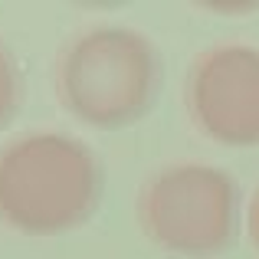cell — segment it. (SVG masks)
<instances>
[{"label": "cell", "instance_id": "obj_6", "mask_svg": "<svg viewBox=\"0 0 259 259\" xmlns=\"http://www.w3.org/2000/svg\"><path fill=\"white\" fill-rule=\"evenodd\" d=\"M246 223H249V240H253V243H256V249H259V190H256L253 203H249V217H246Z\"/></svg>", "mask_w": 259, "mask_h": 259}, {"label": "cell", "instance_id": "obj_2", "mask_svg": "<svg viewBox=\"0 0 259 259\" xmlns=\"http://www.w3.org/2000/svg\"><path fill=\"white\" fill-rule=\"evenodd\" d=\"M66 112L92 128L135 125L161 85V59L151 39L128 26H89L59 50L53 69Z\"/></svg>", "mask_w": 259, "mask_h": 259}, {"label": "cell", "instance_id": "obj_3", "mask_svg": "<svg viewBox=\"0 0 259 259\" xmlns=\"http://www.w3.org/2000/svg\"><path fill=\"white\" fill-rule=\"evenodd\" d=\"M236 184L213 164H171L141 184L138 227L174 256H217L236 233Z\"/></svg>", "mask_w": 259, "mask_h": 259}, {"label": "cell", "instance_id": "obj_5", "mask_svg": "<svg viewBox=\"0 0 259 259\" xmlns=\"http://www.w3.org/2000/svg\"><path fill=\"white\" fill-rule=\"evenodd\" d=\"M20 99H23V79H20V66L13 59L10 46L0 39V128L10 125L17 115Z\"/></svg>", "mask_w": 259, "mask_h": 259}, {"label": "cell", "instance_id": "obj_1", "mask_svg": "<svg viewBox=\"0 0 259 259\" xmlns=\"http://www.w3.org/2000/svg\"><path fill=\"white\" fill-rule=\"evenodd\" d=\"M102 197V164L85 141L26 132L0 148V223L23 236L82 227Z\"/></svg>", "mask_w": 259, "mask_h": 259}, {"label": "cell", "instance_id": "obj_4", "mask_svg": "<svg viewBox=\"0 0 259 259\" xmlns=\"http://www.w3.org/2000/svg\"><path fill=\"white\" fill-rule=\"evenodd\" d=\"M184 105L197 132L230 148L259 145V46L220 43L194 59Z\"/></svg>", "mask_w": 259, "mask_h": 259}]
</instances>
